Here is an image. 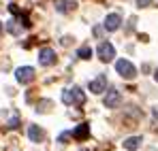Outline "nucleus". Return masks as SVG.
I'll return each mask as SVG.
<instances>
[{
  "instance_id": "1",
  "label": "nucleus",
  "mask_w": 158,
  "mask_h": 151,
  "mask_svg": "<svg viewBox=\"0 0 158 151\" xmlns=\"http://www.w3.org/2000/svg\"><path fill=\"white\" fill-rule=\"evenodd\" d=\"M62 102H64V104H77V106H81V104L85 102V94H83L79 87L64 89V92H62Z\"/></svg>"
},
{
  "instance_id": "2",
  "label": "nucleus",
  "mask_w": 158,
  "mask_h": 151,
  "mask_svg": "<svg viewBox=\"0 0 158 151\" xmlns=\"http://www.w3.org/2000/svg\"><path fill=\"white\" fill-rule=\"evenodd\" d=\"M115 70L120 73L122 79H135V75H137V68L132 66L128 60H118L115 62Z\"/></svg>"
},
{
  "instance_id": "3",
  "label": "nucleus",
  "mask_w": 158,
  "mask_h": 151,
  "mask_svg": "<svg viewBox=\"0 0 158 151\" xmlns=\"http://www.w3.org/2000/svg\"><path fill=\"white\" fill-rule=\"evenodd\" d=\"M15 79H17L22 85L34 81V68H32V66H22V68H17V70H15Z\"/></svg>"
},
{
  "instance_id": "4",
  "label": "nucleus",
  "mask_w": 158,
  "mask_h": 151,
  "mask_svg": "<svg viewBox=\"0 0 158 151\" xmlns=\"http://www.w3.org/2000/svg\"><path fill=\"white\" fill-rule=\"evenodd\" d=\"M98 58H101L103 62H111V60L115 58L113 45H111V43H101V45H98Z\"/></svg>"
},
{
  "instance_id": "5",
  "label": "nucleus",
  "mask_w": 158,
  "mask_h": 151,
  "mask_svg": "<svg viewBox=\"0 0 158 151\" xmlns=\"http://www.w3.org/2000/svg\"><path fill=\"white\" fill-rule=\"evenodd\" d=\"M39 62L43 66H52L53 62H56V51L49 49V47H43V49L39 51Z\"/></svg>"
},
{
  "instance_id": "6",
  "label": "nucleus",
  "mask_w": 158,
  "mask_h": 151,
  "mask_svg": "<svg viewBox=\"0 0 158 151\" xmlns=\"http://www.w3.org/2000/svg\"><path fill=\"white\" fill-rule=\"evenodd\" d=\"M105 87H107V77L105 75H98L96 79L90 81V92L92 94H101V92H105Z\"/></svg>"
},
{
  "instance_id": "7",
  "label": "nucleus",
  "mask_w": 158,
  "mask_h": 151,
  "mask_svg": "<svg viewBox=\"0 0 158 151\" xmlns=\"http://www.w3.org/2000/svg\"><path fill=\"white\" fill-rule=\"evenodd\" d=\"M120 100H122L120 92H118V89H109L107 96H105V106L107 109H115V106L120 104Z\"/></svg>"
},
{
  "instance_id": "8",
  "label": "nucleus",
  "mask_w": 158,
  "mask_h": 151,
  "mask_svg": "<svg viewBox=\"0 0 158 151\" xmlns=\"http://www.w3.org/2000/svg\"><path fill=\"white\" fill-rule=\"evenodd\" d=\"M120 24H122V19H120V15H115V13H111V15H107L105 17V30L107 32H115L118 28H120Z\"/></svg>"
},
{
  "instance_id": "9",
  "label": "nucleus",
  "mask_w": 158,
  "mask_h": 151,
  "mask_svg": "<svg viewBox=\"0 0 158 151\" xmlns=\"http://www.w3.org/2000/svg\"><path fill=\"white\" fill-rule=\"evenodd\" d=\"M4 28L13 34V36H22V22H15V19H9L6 24H4Z\"/></svg>"
},
{
  "instance_id": "10",
  "label": "nucleus",
  "mask_w": 158,
  "mask_h": 151,
  "mask_svg": "<svg viewBox=\"0 0 158 151\" xmlns=\"http://www.w3.org/2000/svg\"><path fill=\"white\" fill-rule=\"evenodd\" d=\"M28 136H30L32 143H39V141H43V130L39 126H30L28 128Z\"/></svg>"
},
{
  "instance_id": "11",
  "label": "nucleus",
  "mask_w": 158,
  "mask_h": 151,
  "mask_svg": "<svg viewBox=\"0 0 158 151\" xmlns=\"http://www.w3.org/2000/svg\"><path fill=\"white\" fill-rule=\"evenodd\" d=\"M77 4L75 2H69V0H56V9H58V13H69L71 9H75Z\"/></svg>"
},
{
  "instance_id": "12",
  "label": "nucleus",
  "mask_w": 158,
  "mask_h": 151,
  "mask_svg": "<svg viewBox=\"0 0 158 151\" xmlns=\"http://www.w3.org/2000/svg\"><path fill=\"white\" fill-rule=\"evenodd\" d=\"M139 145H141V136H128L124 141V149H128V151L139 149Z\"/></svg>"
},
{
  "instance_id": "13",
  "label": "nucleus",
  "mask_w": 158,
  "mask_h": 151,
  "mask_svg": "<svg viewBox=\"0 0 158 151\" xmlns=\"http://www.w3.org/2000/svg\"><path fill=\"white\" fill-rule=\"evenodd\" d=\"M88 134H90V126L88 124H81V126L73 132V136L77 138V141H83V138H88Z\"/></svg>"
},
{
  "instance_id": "14",
  "label": "nucleus",
  "mask_w": 158,
  "mask_h": 151,
  "mask_svg": "<svg viewBox=\"0 0 158 151\" xmlns=\"http://www.w3.org/2000/svg\"><path fill=\"white\" fill-rule=\"evenodd\" d=\"M90 55H92V49H90V45H83V47H79L77 58H81V60H90Z\"/></svg>"
},
{
  "instance_id": "15",
  "label": "nucleus",
  "mask_w": 158,
  "mask_h": 151,
  "mask_svg": "<svg viewBox=\"0 0 158 151\" xmlns=\"http://www.w3.org/2000/svg\"><path fill=\"white\" fill-rule=\"evenodd\" d=\"M137 4H139V6H150L152 0H137Z\"/></svg>"
},
{
  "instance_id": "16",
  "label": "nucleus",
  "mask_w": 158,
  "mask_h": 151,
  "mask_svg": "<svg viewBox=\"0 0 158 151\" xmlns=\"http://www.w3.org/2000/svg\"><path fill=\"white\" fill-rule=\"evenodd\" d=\"M69 136H71V134H66V132H64V134H60V143H66V141H69Z\"/></svg>"
},
{
  "instance_id": "17",
  "label": "nucleus",
  "mask_w": 158,
  "mask_h": 151,
  "mask_svg": "<svg viewBox=\"0 0 158 151\" xmlns=\"http://www.w3.org/2000/svg\"><path fill=\"white\" fill-rule=\"evenodd\" d=\"M152 113H154V119H158V106H154V111H152Z\"/></svg>"
},
{
  "instance_id": "18",
  "label": "nucleus",
  "mask_w": 158,
  "mask_h": 151,
  "mask_svg": "<svg viewBox=\"0 0 158 151\" xmlns=\"http://www.w3.org/2000/svg\"><path fill=\"white\" fill-rule=\"evenodd\" d=\"M154 79H156V81H158V70H156V73H154Z\"/></svg>"
},
{
  "instance_id": "19",
  "label": "nucleus",
  "mask_w": 158,
  "mask_h": 151,
  "mask_svg": "<svg viewBox=\"0 0 158 151\" xmlns=\"http://www.w3.org/2000/svg\"><path fill=\"white\" fill-rule=\"evenodd\" d=\"M0 32H2V24H0Z\"/></svg>"
}]
</instances>
